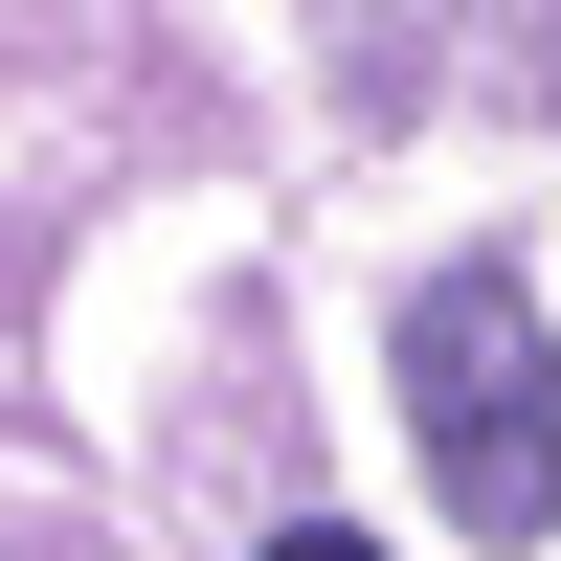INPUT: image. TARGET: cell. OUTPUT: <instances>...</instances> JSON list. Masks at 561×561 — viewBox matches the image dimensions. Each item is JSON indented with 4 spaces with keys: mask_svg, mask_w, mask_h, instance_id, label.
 <instances>
[{
    "mask_svg": "<svg viewBox=\"0 0 561 561\" xmlns=\"http://www.w3.org/2000/svg\"><path fill=\"white\" fill-rule=\"evenodd\" d=\"M404 404H427V472L472 539H539L561 517V427H539V293L517 270H449L404 314Z\"/></svg>",
    "mask_w": 561,
    "mask_h": 561,
    "instance_id": "cell-1",
    "label": "cell"
},
{
    "mask_svg": "<svg viewBox=\"0 0 561 561\" xmlns=\"http://www.w3.org/2000/svg\"><path fill=\"white\" fill-rule=\"evenodd\" d=\"M270 561H382V539H337V517H293V539H270Z\"/></svg>",
    "mask_w": 561,
    "mask_h": 561,
    "instance_id": "cell-2",
    "label": "cell"
}]
</instances>
